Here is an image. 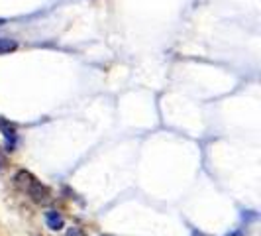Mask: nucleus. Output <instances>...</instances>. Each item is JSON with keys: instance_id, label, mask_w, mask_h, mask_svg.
Listing matches in <instances>:
<instances>
[{"instance_id": "f257e3e1", "label": "nucleus", "mask_w": 261, "mask_h": 236, "mask_svg": "<svg viewBox=\"0 0 261 236\" xmlns=\"http://www.w3.org/2000/svg\"><path fill=\"white\" fill-rule=\"evenodd\" d=\"M14 181H16V185H18L24 193H28V195L32 197L36 203H47V201H49V189H47L45 185H41V181H38L30 171L20 170L16 173Z\"/></svg>"}, {"instance_id": "f03ea898", "label": "nucleus", "mask_w": 261, "mask_h": 236, "mask_svg": "<svg viewBox=\"0 0 261 236\" xmlns=\"http://www.w3.org/2000/svg\"><path fill=\"white\" fill-rule=\"evenodd\" d=\"M0 130H2L4 138H6V148L12 150L14 144H16V128H14L10 122H6V120L0 118Z\"/></svg>"}, {"instance_id": "7ed1b4c3", "label": "nucleus", "mask_w": 261, "mask_h": 236, "mask_svg": "<svg viewBox=\"0 0 261 236\" xmlns=\"http://www.w3.org/2000/svg\"><path fill=\"white\" fill-rule=\"evenodd\" d=\"M45 221H47V226H49L51 230H61L63 224H65L63 217H61L57 210H47V213H45Z\"/></svg>"}, {"instance_id": "20e7f679", "label": "nucleus", "mask_w": 261, "mask_h": 236, "mask_svg": "<svg viewBox=\"0 0 261 236\" xmlns=\"http://www.w3.org/2000/svg\"><path fill=\"white\" fill-rule=\"evenodd\" d=\"M16 48H18V43H16L14 39L0 38V55H2V53H10V52H14Z\"/></svg>"}]
</instances>
